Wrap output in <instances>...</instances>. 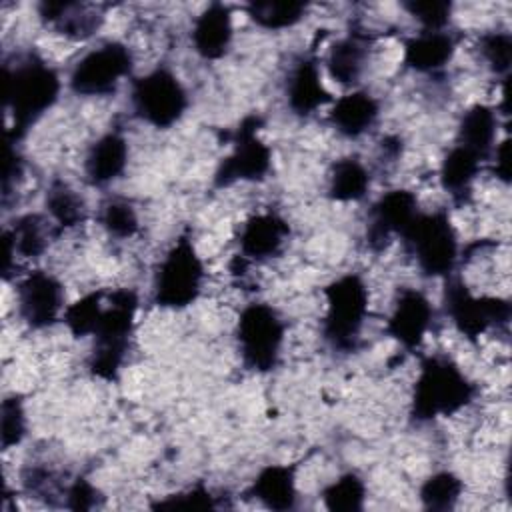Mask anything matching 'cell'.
<instances>
[{
    "label": "cell",
    "instance_id": "cell-1",
    "mask_svg": "<svg viewBox=\"0 0 512 512\" xmlns=\"http://www.w3.org/2000/svg\"><path fill=\"white\" fill-rule=\"evenodd\" d=\"M4 108L10 116L8 142L18 144L26 132L56 104L60 96L58 72L38 54L30 52L4 62Z\"/></svg>",
    "mask_w": 512,
    "mask_h": 512
},
{
    "label": "cell",
    "instance_id": "cell-2",
    "mask_svg": "<svg viewBox=\"0 0 512 512\" xmlns=\"http://www.w3.org/2000/svg\"><path fill=\"white\" fill-rule=\"evenodd\" d=\"M476 396L474 382L448 356L422 358L410 400V418L418 424L452 416Z\"/></svg>",
    "mask_w": 512,
    "mask_h": 512
},
{
    "label": "cell",
    "instance_id": "cell-3",
    "mask_svg": "<svg viewBox=\"0 0 512 512\" xmlns=\"http://www.w3.org/2000/svg\"><path fill=\"white\" fill-rule=\"evenodd\" d=\"M138 310V294L132 288L106 292L104 306L94 326V346L88 356V370L100 380H116L128 356L130 338Z\"/></svg>",
    "mask_w": 512,
    "mask_h": 512
},
{
    "label": "cell",
    "instance_id": "cell-4",
    "mask_svg": "<svg viewBox=\"0 0 512 512\" xmlns=\"http://www.w3.org/2000/svg\"><path fill=\"white\" fill-rule=\"evenodd\" d=\"M400 242L424 276L448 278L454 274L460 258V246L446 210H420L402 232Z\"/></svg>",
    "mask_w": 512,
    "mask_h": 512
},
{
    "label": "cell",
    "instance_id": "cell-5",
    "mask_svg": "<svg viewBox=\"0 0 512 512\" xmlns=\"http://www.w3.org/2000/svg\"><path fill=\"white\" fill-rule=\"evenodd\" d=\"M326 312L322 320V336L336 352H354L360 342L362 328L368 316V288L354 274H342L324 288Z\"/></svg>",
    "mask_w": 512,
    "mask_h": 512
},
{
    "label": "cell",
    "instance_id": "cell-6",
    "mask_svg": "<svg viewBox=\"0 0 512 512\" xmlns=\"http://www.w3.org/2000/svg\"><path fill=\"white\" fill-rule=\"evenodd\" d=\"M204 262L188 236H180L162 256L154 280L152 300L160 308L182 310L194 304L204 286Z\"/></svg>",
    "mask_w": 512,
    "mask_h": 512
},
{
    "label": "cell",
    "instance_id": "cell-7",
    "mask_svg": "<svg viewBox=\"0 0 512 512\" xmlns=\"http://www.w3.org/2000/svg\"><path fill=\"white\" fill-rule=\"evenodd\" d=\"M286 338L282 316L266 302L242 308L236 322V342L242 364L254 372H270L278 366Z\"/></svg>",
    "mask_w": 512,
    "mask_h": 512
},
{
    "label": "cell",
    "instance_id": "cell-8",
    "mask_svg": "<svg viewBox=\"0 0 512 512\" xmlns=\"http://www.w3.org/2000/svg\"><path fill=\"white\" fill-rule=\"evenodd\" d=\"M130 104L140 120L166 130L184 116L188 92L170 68L158 66L132 80Z\"/></svg>",
    "mask_w": 512,
    "mask_h": 512
},
{
    "label": "cell",
    "instance_id": "cell-9",
    "mask_svg": "<svg viewBox=\"0 0 512 512\" xmlns=\"http://www.w3.org/2000/svg\"><path fill=\"white\" fill-rule=\"evenodd\" d=\"M132 66V50L124 42L108 40L80 56L68 74V86L78 96H106L130 76Z\"/></svg>",
    "mask_w": 512,
    "mask_h": 512
},
{
    "label": "cell",
    "instance_id": "cell-10",
    "mask_svg": "<svg viewBox=\"0 0 512 512\" xmlns=\"http://www.w3.org/2000/svg\"><path fill=\"white\" fill-rule=\"evenodd\" d=\"M262 118L250 114L242 118L232 136V150L214 172V186L228 188L236 182L264 180L272 168V148L260 138Z\"/></svg>",
    "mask_w": 512,
    "mask_h": 512
},
{
    "label": "cell",
    "instance_id": "cell-11",
    "mask_svg": "<svg viewBox=\"0 0 512 512\" xmlns=\"http://www.w3.org/2000/svg\"><path fill=\"white\" fill-rule=\"evenodd\" d=\"M444 306L456 330L472 342L490 328L506 326L512 312V306L506 298L474 296L470 288L454 274L446 278Z\"/></svg>",
    "mask_w": 512,
    "mask_h": 512
},
{
    "label": "cell",
    "instance_id": "cell-12",
    "mask_svg": "<svg viewBox=\"0 0 512 512\" xmlns=\"http://www.w3.org/2000/svg\"><path fill=\"white\" fill-rule=\"evenodd\" d=\"M16 306L22 322L34 330H44L62 320L64 286L48 270H30L16 282Z\"/></svg>",
    "mask_w": 512,
    "mask_h": 512
},
{
    "label": "cell",
    "instance_id": "cell-13",
    "mask_svg": "<svg viewBox=\"0 0 512 512\" xmlns=\"http://www.w3.org/2000/svg\"><path fill=\"white\" fill-rule=\"evenodd\" d=\"M418 212V200L410 190L394 188L384 192L368 210V246L372 250H382L394 236L400 238Z\"/></svg>",
    "mask_w": 512,
    "mask_h": 512
},
{
    "label": "cell",
    "instance_id": "cell-14",
    "mask_svg": "<svg viewBox=\"0 0 512 512\" xmlns=\"http://www.w3.org/2000/svg\"><path fill=\"white\" fill-rule=\"evenodd\" d=\"M432 320L434 308L428 296L418 288H400L386 322V332L402 348L414 350L432 328Z\"/></svg>",
    "mask_w": 512,
    "mask_h": 512
},
{
    "label": "cell",
    "instance_id": "cell-15",
    "mask_svg": "<svg viewBox=\"0 0 512 512\" xmlns=\"http://www.w3.org/2000/svg\"><path fill=\"white\" fill-rule=\"evenodd\" d=\"M58 236V230L50 218L42 214H22L4 230V276L8 278L16 258L32 260L44 254L50 244V238Z\"/></svg>",
    "mask_w": 512,
    "mask_h": 512
},
{
    "label": "cell",
    "instance_id": "cell-16",
    "mask_svg": "<svg viewBox=\"0 0 512 512\" xmlns=\"http://www.w3.org/2000/svg\"><path fill=\"white\" fill-rule=\"evenodd\" d=\"M288 236L290 226L278 212L254 214L240 228L238 256L246 262L270 260L282 252Z\"/></svg>",
    "mask_w": 512,
    "mask_h": 512
},
{
    "label": "cell",
    "instance_id": "cell-17",
    "mask_svg": "<svg viewBox=\"0 0 512 512\" xmlns=\"http://www.w3.org/2000/svg\"><path fill=\"white\" fill-rule=\"evenodd\" d=\"M286 104L292 114L306 118L332 102L320 78V66L314 56H300L290 66L286 78Z\"/></svg>",
    "mask_w": 512,
    "mask_h": 512
},
{
    "label": "cell",
    "instance_id": "cell-18",
    "mask_svg": "<svg viewBox=\"0 0 512 512\" xmlns=\"http://www.w3.org/2000/svg\"><path fill=\"white\" fill-rule=\"evenodd\" d=\"M234 38L232 10L222 2L208 4L192 24L190 40L194 52L204 60H218L228 54Z\"/></svg>",
    "mask_w": 512,
    "mask_h": 512
},
{
    "label": "cell",
    "instance_id": "cell-19",
    "mask_svg": "<svg viewBox=\"0 0 512 512\" xmlns=\"http://www.w3.org/2000/svg\"><path fill=\"white\" fill-rule=\"evenodd\" d=\"M456 52V36L448 30H420L404 42V64L418 74H438Z\"/></svg>",
    "mask_w": 512,
    "mask_h": 512
},
{
    "label": "cell",
    "instance_id": "cell-20",
    "mask_svg": "<svg viewBox=\"0 0 512 512\" xmlns=\"http://www.w3.org/2000/svg\"><path fill=\"white\" fill-rule=\"evenodd\" d=\"M380 116V102L366 90H352L332 102L328 122L344 138L364 136Z\"/></svg>",
    "mask_w": 512,
    "mask_h": 512
},
{
    "label": "cell",
    "instance_id": "cell-21",
    "mask_svg": "<svg viewBox=\"0 0 512 512\" xmlns=\"http://www.w3.org/2000/svg\"><path fill=\"white\" fill-rule=\"evenodd\" d=\"M128 166V142L118 130L96 138L84 160V174L92 186H108L124 174Z\"/></svg>",
    "mask_w": 512,
    "mask_h": 512
},
{
    "label": "cell",
    "instance_id": "cell-22",
    "mask_svg": "<svg viewBox=\"0 0 512 512\" xmlns=\"http://www.w3.org/2000/svg\"><path fill=\"white\" fill-rule=\"evenodd\" d=\"M368 48H370V34H364L362 30H350L346 36L338 38L328 48V54L324 60L328 76L342 86L358 84L366 68Z\"/></svg>",
    "mask_w": 512,
    "mask_h": 512
},
{
    "label": "cell",
    "instance_id": "cell-23",
    "mask_svg": "<svg viewBox=\"0 0 512 512\" xmlns=\"http://www.w3.org/2000/svg\"><path fill=\"white\" fill-rule=\"evenodd\" d=\"M38 16L74 40L90 38L104 20V12H100L98 6L78 2H40Z\"/></svg>",
    "mask_w": 512,
    "mask_h": 512
},
{
    "label": "cell",
    "instance_id": "cell-24",
    "mask_svg": "<svg viewBox=\"0 0 512 512\" xmlns=\"http://www.w3.org/2000/svg\"><path fill=\"white\" fill-rule=\"evenodd\" d=\"M484 162L486 160H482L476 152L454 142L440 162V186L454 198V202H466Z\"/></svg>",
    "mask_w": 512,
    "mask_h": 512
},
{
    "label": "cell",
    "instance_id": "cell-25",
    "mask_svg": "<svg viewBox=\"0 0 512 512\" xmlns=\"http://www.w3.org/2000/svg\"><path fill=\"white\" fill-rule=\"evenodd\" d=\"M248 494L270 510L294 508L296 506L294 466H286V464L264 466L252 480Z\"/></svg>",
    "mask_w": 512,
    "mask_h": 512
},
{
    "label": "cell",
    "instance_id": "cell-26",
    "mask_svg": "<svg viewBox=\"0 0 512 512\" xmlns=\"http://www.w3.org/2000/svg\"><path fill=\"white\" fill-rule=\"evenodd\" d=\"M496 130H498L496 110L486 104H474L462 114L458 122L456 144L476 152L482 160L488 162L496 146Z\"/></svg>",
    "mask_w": 512,
    "mask_h": 512
},
{
    "label": "cell",
    "instance_id": "cell-27",
    "mask_svg": "<svg viewBox=\"0 0 512 512\" xmlns=\"http://www.w3.org/2000/svg\"><path fill=\"white\" fill-rule=\"evenodd\" d=\"M372 184L368 166L356 156L340 158L332 164L328 174V196L336 202H358L362 200Z\"/></svg>",
    "mask_w": 512,
    "mask_h": 512
},
{
    "label": "cell",
    "instance_id": "cell-28",
    "mask_svg": "<svg viewBox=\"0 0 512 512\" xmlns=\"http://www.w3.org/2000/svg\"><path fill=\"white\" fill-rule=\"evenodd\" d=\"M44 206H46V214H48L50 222L54 224V228L58 230V234L80 226L88 216L84 198L72 186H68L64 180L50 182V186L46 190Z\"/></svg>",
    "mask_w": 512,
    "mask_h": 512
},
{
    "label": "cell",
    "instance_id": "cell-29",
    "mask_svg": "<svg viewBox=\"0 0 512 512\" xmlns=\"http://www.w3.org/2000/svg\"><path fill=\"white\" fill-rule=\"evenodd\" d=\"M308 4L304 2H250L246 12L250 20L264 30H286L296 26L306 16Z\"/></svg>",
    "mask_w": 512,
    "mask_h": 512
},
{
    "label": "cell",
    "instance_id": "cell-30",
    "mask_svg": "<svg viewBox=\"0 0 512 512\" xmlns=\"http://www.w3.org/2000/svg\"><path fill=\"white\" fill-rule=\"evenodd\" d=\"M322 500L332 512L362 510L366 500V484L356 472H344L322 490Z\"/></svg>",
    "mask_w": 512,
    "mask_h": 512
},
{
    "label": "cell",
    "instance_id": "cell-31",
    "mask_svg": "<svg viewBox=\"0 0 512 512\" xmlns=\"http://www.w3.org/2000/svg\"><path fill=\"white\" fill-rule=\"evenodd\" d=\"M462 488V480L454 472L440 470L422 482L420 502L428 510H450L460 500Z\"/></svg>",
    "mask_w": 512,
    "mask_h": 512
},
{
    "label": "cell",
    "instance_id": "cell-32",
    "mask_svg": "<svg viewBox=\"0 0 512 512\" xmlns=\"http://www.w3.org/2000/svg\"><path fill=\"white\" fill-rule=\"evenodd\" d=\"M98 222L106 230L108 236L118 238V240L132 238L140 228V220H138V214H136L132 202H128L126 198H118V196L108 198L100 204Z\"/></svg>",
    "mask_w": 512,
    "mask_h": 512
},
{
    "label": "cell",
    "instance_id": "cell-33",
    "mask_svg": "<svg viewBox=\"0 0 512 512\" xmlns=\"http://www.w3.org/2000/svg\"><path fill=\"white\" fill-rule=\"evenodd\" d=\"M104 296H106L104 290H94V292H88L82 298H78L74 304L66 306L64 314H62V322L68 326V330L76 338L92 336L94 326H96L98 316L104 306Z\"/></svg>",
    "mask_w": 512,
    "mask_h": 512
},
{
    "label": "cell",
    "instance_id": "cell-34",
    "mask_svg": "<svg viewBox=\"0 0 512 512\" xmlns=\"http://www.w3.org/2000/svg\"><path fill=\"white\" fill-rule=\"evenodd\" d=\"M478 52L492 74L502 76L504 80L508 78L510 62H512V38L508 32L504 30L486 32L484 36H480Z\"/></svg>",
    "mask_w": 512,
    "mask_h": 512
},
{
    "label": "cell",
    "instance_id": "cell-35",
    "mask_svg": "<svg viewBox=\"0 0 512 512\" xmlns=\"http://www.w3.org/2000/svg\"><path fill=\"white\" fill-rule=\"evenodd\" d=\"M26 436V412L20 396H8L0 408V442L4 450L18 446Z\"/></svg>",
    "mask_w": 512,
    "mask_h": 512
},
{
    "label": "cell",
    "instance_id": "cell-36",
    "mask_svg": "<svg viewBox=\"0 0 512 512\" xmlns=\"http://www.w3.org/2000/svg\"><path fill=\"white\" fill-rule=\"evenodd\" d=\"M404 10L418 20L422 30H446L452 16V4L444 0H426V2H404Z\"/></svg>",
    "mask_w": 512,
    "mask_h": 512
},
{
    "label": "cell",
    "instance_id": "cell-37",
    "mask_svg": "<svg viewBox=\"0 0 512 512\" xmlns=\"http://www.w3.org/2000/svg\"><path fill=\"white\" fill-rule=\"evenodd\" d=\"M216 506V496L202 484H196L178 494H170L154 504L158 510H212Z\"/></svg>",
    "mask_w": 512,
    "mask_h": 512
},
{
    "label": "cell",
    "instance_id": "cell-38",
    "mask_svg": "<svg viewBox=\"0 0 512 512\" xmlns=\"http://www.w3.org/2000/svg\"><path fill=\"white\" fill-rule=\"evenodd\" d=\"M98 502V490L82 476H76L64 494V506L70 510H90Z\"/></svg>",
    "mask_w": 512,
    "mask_h": 512
},
{
    "label": "cell",
    "instance_id": "cell-39",
    "mask_svg": "<svg viewBox=\"0 0 512 512\" xmlns=\"http://www.w3.org/2000/svg\"><path fill=\"white\" fill-rule=\"evenodd\" d=\"M488 160H492L494 176L508 184L510 182V142L504 140L498 146H494V150H492Z\"/></svg>",
    "mask_w": 512,
    "mask_h": 512
}]
</instances>
